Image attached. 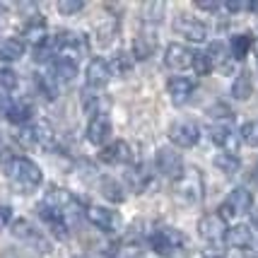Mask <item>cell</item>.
<instances>
[{
    "instance_id": "6da1fadb",
    "label": "cell",
    "mask_w": 258,
    "mask_h": 258,
    "mask_svg": "<svg viewBox=\"0 0 258 258\" xmlns=\"http://www.w3.org/2000/svg\"><path fill=\"white\" fill-rule=\"evenodd\" d=\"M8 176L22 193H32L44 181L41 169L36 167V162H32L29 157H12L10 164H8Z\"/></svg>"
},
{
    "instance_id": "7a4b0ae2",
    "label": "cell",
    "mask_w": 258,
    "mask_h": 258,
    "mask_svg": "<svg viewBox=\"0 0 258 258\" xmlns=\"http://www.w3.org/2000/svg\"><path fill=\"white\" fill-rule=\"evenodd\" d=\"M147 241H150V246H152L155 253H159V256H164V258L176 256L181 248L186 246V236L181 234L176 227H159V229H155L150 234Z\"/></svg>"
},
{
    "instance_id": "3957f363",
    "label": "cell",
    "mask_w": 258,
    "mask_h": 258,
    "mask_svg": "<svg viewBox=\"0 0 258 258\" xmlns=\"http://www.w3.org/2000/svg\"><path fill=\"white\" fill-rule=\"evenodd\" d=\"M174 191L186 203H201L203 201V174L198 167L183 169L179 179L174 181Z\"/></svg>"
},
{
    "instance_id": "277c9868",
    "label": "cell",
    "mask_w": 258,
    "mask_h": 258,
    "mask_svg": "<svg viewBox=\"0 0 258 258\" xmlns=\"http://www.w3.org/2000/svg\"><path fill=\"white\" fill-rule=\"evenodd\" d=\"M225 234H227L225 220L217 213H208L198 220V236H201L208 246L220 248L225 244Z\"/></svg>"
},
{
    "instance_id": "5b68a950",
    "label": "cell",
    "mask_w": 258,
    "mask_h": 258,
    "mask_svg": "<svg viewBox=\"0 0 258 258\" xmlns=\"http://www.w3.org/2000/svg\"><path fill=\"white\" fill-rule=\"evenodd\" d=\"M251 208H253V196H251V191H246V188H234V191L225 198V203L220 205V213L217 215H220L222 220H234L239 215H246Z\"/></svg>"
},
{
    "instance_id": "8992f818",
    "label": "cell",
    "mask_w": 258,
    "mask_h": 258,
    "mask_svg": "<svg viewBox=\"0 0 258 258\" xmlns=\"http://www.w3.org/2000/svg\"><path fill=\"white\" fill-rule=\"evenodd\" d=\"M169 140L176 147H183V150L196 147L198 140H201V125L196 123V121H191V118H181L176 123H171V128H169Z\"/></svg>"
},
{
    "instance_id": "52a82bcc",
    "label": "cell",
    "mask_w": 258,
    "mask_h": 258,
    "mask_svg": "<svg viewBox=\"0 0 258 258\" xmlns=\"http://www.w3.org/2000/svg\"><path fill=\"white\" fill-rule=\"evenodd\" d=\"M87 220H90L92 225L101 229L104 234H116L121 225H123V220H121V215L111 210V208H104V205H92L87 208Z\"/></svg>"
},
{
    "instance_id": "ba28073f",
    "label": "cell",
    "mask_w": 258,
    "mask_h": 258,
    "mask_svg": "<svg viewBox=\"0 0 258 258\" xmlns=\"http://www.w3.org/2000/svg\"><path fill=\"white\" fill-rule=\"evenodd\" d=\"M10 232H12L15 239H20V241H24V244H29V246H32L34 251H39V253H48V251H51V244H48L44 236L29 225V220H24V217H20V220L12 222Z\"/></svg>"
},
{
    "instance_id": "9c48e42d",
    "label": "cell",
    "mask_w": 258,
    "mask_h": 258,
    "mask_svg": "<svg viewBox=\"0 0 258 258\" xmlns=\"http://www.w3.org/2000/svg\"><path fill=\"white\" fill-rule=\"evenodd\" d=\"M155 164H157V171L162 176H167V179L176 181L183 174V157H181L179 152L174 150V147H159L157 150V157H155Z\"/></svg>"
},
{
    "instance_id": "30bf717a",
    "label": "cell",
    "mask_w": 258,
    "mask_h": 258,
    "mask_svg": "<svg viewBox=\"0 0 258 258\" xmlns=\"http://www.w3.org/2000/svg\"><path fill=\"white\" fill-rule=\"evenodd\" d=\"M210 140H213L215 145L222 147L227 155H236L239 143H241L239 133L232 131V123H229V121H213V125H210Z\"/></svg>"
},
{
    "instance_id": "8fae6325",
    "label": "cell",
    "mask_w": 258,
    "mask_h": 258,
    "mask_svg": "<svg viewBox=\"0 0 258 258\" xmlns=\"http://www.w3.org/2000/svg\"><path fill=\"white\" fill-rule=\"evenodd\" d=\"M174 29H176L181 36H186L188 41H193V44H203V41L208 39V27H205L201 20L191 17V15H179L176 22H174Z\"/></svg>"
},
{
    "instance_id": "7c38bea8",
    "label": "cell",
    "mask_w": 258,
    "mask_h": 258,
    "mask_svg": "<svg viewBox=\"0 0 258 258\" xmlns=\"http://www.w3.org/2000/svg\"><path fill=\"white\" fill-rule=\"evenodd\" d=\"M111 66L104 60V58H92L90 63H87V73H85V78H87V87L90 90H101V87H106L109 82H111Z\"/></svg>"
},
{
    "instance_id": "4fadbf2b",
    "label": "cell",
    "mask_w": 258,
    "mask_h": 258,
    "mask_svg": "<svg viewBox=\"0 0 258 258\" xmlns=\"http://www.w3.org/2000/svg\"><path fill=\"white\" fill-rule=\"evenodd\" d=\"M36 213H39V217L44 220V225L51 229V234L56 236V239L66 241L68 236H70V229H68V220H66V217H63L60 213H58V210L48 208V205H44V203H39Z\"/></svg>"
},
{
    "instance_id": "5bb4252c",
    "label": "cell",
    "mask_w": 258,
    "mask_h": 258,
    "mask_svg": "<svg viewBox=\"0 0 258 258\" xmlns=\"http://www.w3.org/2000/svg\"><path fill=\"white\" fill-rule=\"evenodd\" d=\"M99 159L104 164H131L133 162V150L125 140H113L111 145L101 147Z\"/></svg>"
},
{
    "instance_id": "9a60e30c",
    "label": "cell",
    "mask_w": 258,
    "mask_h": 258,
    "mask_svg": "<svg viewBox=\"0 0 258 258\" xmlns=\"http://www.w3.org/2000/svg\"><path fill=\"white\" fill-rule=\"evenodd\" d=\"M111 138V118L106 113H97L92 116L87 123V143L92 145H104Z\"/></svg>"
},
{
    "instance_id": "2e32d148",
    "label": "cell",
    "mask_w": 258,
    "mask_h": 258,
    "mask_svg": "<svg viewBox=\"0 0 258 258\" xmlns=\"http://www.w3.org/2000/svg\"><path fill=\"white\" fill-rule=\"evenodd\" d=\"M205 56H208V63H210L213 70H220L225 75L232 73V56H229V48H227L225 41H213L208 46Z\"/></svg>"
},
{
    "instance_id": "e0dca14e",
    "label": "cell",
    "mask_w": 258,
    "mask_h": 258,
    "mask_svg": "<svg viewBox=\"0 0 258 258\" xmlns=\"http://www.w3.org/2000/svg\"><path fill=\"white\" fill-rule=\"evenodd\" d=\"M193 90H196V85L188 78L176 75V78L167 80V94H169V99H171V104H176V106H183L186 101L191 99Z\"/></svg>"
},
{
    "instance_id": "ac0fdd59",
    "label": "cell",
    "mask_w": 258,
    "mask_h": 258,
    "mask_svg": "<svg viewBox=\"0 0 258 258\" xmlns=\"http://www.w3.org/2000/svg\"><path fill=\"white\" fill-rule=\"evenodd\" d=\"M164 66L169 70H186L191 68V51L183 44H169L164 51Z\"/></svg>"
},
{
    "instance_id": "d6986e66",
    "label": "cell",
    "mask_w": 258,
    "mask_h": 258,
    "mask_svg": "<svg viewBox=\"0 0 258 258\" xmlns=\"http://www.w3.org/2000/svg\"><path fill=\"white\" fill-rule=\"evenodd\" d=\"M225 244L232 248H239V251H244V248L253 246V229L248 225H234L227 229L225 234Z\"/></svg>"
},
{
    "instance_id": "ffe728a7",
    "label": "cell",
    "mask_w": 258,
    "mask_h": 258,
    "mask_svg": "<svg viewBox=\"0 0 258 258\" xmlns=\"http://www.w3.org/2000/svg\"><path fill=\"white\" fill-rule=\"evenodd\" d=\"M155 48H157V36L150 32H143L138 34L133 39V46H131V58L133 60H147V58L155 53Z\"/></svg>"
},
{
    "instance_id": "44dd1931",
    "label": "cell",
    "mask_w": 258,
    "mask_h": 258,
    "mask_svg": "<svg viewBox=\"0 0 258 258\" xmlns=\"http://www.w3.org/2000/svg\"><path fill=\"white\" fill-rule=\"evenodd\" d=\"M32 104H27V101H12L8 104V109H5V118L15 125H24L32 121Z\"/></svg>"
},
{
    "instance_id": "7402d4cb",
    "label": "cell",
    "mask_w": 258,
    "mask_h": 258,
    "mask_svg": "<svg viewBox=\"0 0 258 258\" xmlns=\"http://www.w3.org/2000/svg\"><path fill=\"white\" fill-rule=\"evenodd\" d=\"M229 56L234 58V60H244L248 56V51L253 48V36L251 34H234L232 39H229Z\"/></svg>"
},
{
    "instance_id": "603a6c76",
    "label": "cell",
    "mask_w": 258,
    "mask_h": 258,
    "mask_svg": "<svg viewBox=\"0 0 258 258\" xmlns=\"http://www.w3.org/2000/svg\"><path fill=\"white\" fill-rule=\"evenodd\" d=\"M56 56H58L56 36H46V39H41L39 44H34V60H39V63H48V60H53Z\"/></svg>"
},
{
    "instance_id": "cb8c5ba5",
    "label": "cell",
    "mask_w": 258,
    "mask_h": 258,
    "mask_svg": "<svg viewBox=\"0 0 258 258\" xmlns=\"http://www.w3.org/2000/svg\"><path fill=\"white\" fill-rule=\"evenodd\" d=\"M78 75V63L68 60V58H53V75L51 78L56 82H70Z\"/></svg>"
},
{
    "instance_id": "d4e9b609",
    "label": "cell",
    "mask_w": 258,
    "mask_h": 258,
    "mask_svg": "<svg viewBox=\"0 0 258 258\" xmlns=\"http://www.w3.org/2000/svg\"><path fill=\"white\" fill-rule=\"evenodd\" d=\"M24 41L22 39H5L3 44H0V58L5 60V63H12V60H20L24 56Z\"/></svg>"
},
{
    "instance_id": "484cf974",
    "label": "cell",
    "mask_w": 258,
    "mask_h": 258,
    "mask_svg": "<svg viewBox=\"0 0 258 258\" xmlns=\"http://www.w3.org/2000/svg\"><path fill=\"white\" fill-rule=\"evenodd\" d=\"M251 94H253V80H251V75L248 73L236 75V80L232 82V97L236 101H246Z\"/></svg>"
},
{
    "instance_id": "4316f807",
    "label": "cell",
    "mask_w": 258,
    "mask_h": 258,
    "mask_svg": "<svg viewBox=\"0 0 258 258\" xmlns=\"http://www.w3.org/2000/svg\"><path fill=\"white\" fill-rule=\"evenodd\" d=\"M164 12H167V5H164V3H159V0H147V3H143V22L159 24L164 20Z\"/></svg>"
},
{
    "instance_id": "83f0119b",
    "label": "cell",
    "mask_w": 258,
    "mask_h": 258,
    "mask_svg": "<svg viewBox=\"0 0 258 258\" xmlns=\"http://www.w3.org/2000/svg\"><path fill=\"white\" fill-rule=\"evenodd\" d=\"M213 164L217 171H222L227 176H234L236 171L241 169V159L236 157V155H227V152H220V155H215Z\"/></svg>"
},
{
    "instance_id": "f1b7e54d",
    "label": "cell",
    "mask_w": 258,
    "mask_h": 258,
    "mask_svg": "<svg viewBox=\"0 0 258 258\" xmlns=\"http://www.w3.org/2000/svg\"><path fill=\"white\" fill-rule=\"evenodd\" d=\"M99 191H101V196H104L106 201H111V203H123L125 201L123 186H121L118 181H113L111 176H104V179H101Z\"/></svg>"
},
{
    "instance_id": "f546056e",
    "label": "cell",
    "mask_w": 258,
    "mask_h": 258,
    "mask_svg": "<svg viewBox=\"0 0 258 258\" xmlns=\"http://www.w3.org/2000/svg\"><path fill=\"white\" fill-rule=\"evenodd\" d=\"M24 36H29L34 44H39L41 39L48 36V34H46V22L41 15H32V17H29V22L24 27Z\"/></svg>"
},
{
    "instance_id": "4dcf8cb0",
    "label": "cell",
    "mask_w": 258,
    "mask_h": 258,
    "mask_svg": "<svg viewBox=\"0 0 258 258\" xmlns=\"http://www.w3.org/2000/svg\"><path fill=\"white\" fill-rule=\"evenodd\" d=\"M82 109L90 116H97V113H104V99L101 94H97L94 90H85L82 92Z\"/></svg>"
},
{
    "instance_id": "1f68e13d",
    "label": "cell",
    "mask_w": 258,
    "mask_h": 258,
    "mask_svg": "<svg viewBox=\"0 0 258 258\" xmlns=\"http://www.w3.org/2000/svg\"><path fill=\"white\" fill-rule=\"evenodd\" d=\"M34 125V138H36V147H51L53 145V128L46 123V121H39V123H32Z\"/></svg>"
},
{
    "instance_id": "d6a6232c",
    "label": "cell",
    "mask_w": 258,
    "mask_h": 258,
    "mask_svg": "<svg viewBox=\"0 0 258 258\" xmlns=\"http://www.w3.org/2000/svg\"><path fill=\"white\" fill-rule=\"evenodd\" d=\"M133 63H135V60L128 56V53H116V56H113L111 73H116V75L125 78V75H131V73H133Z\"/></svg>"
},
{
    "instance_id": "836d02e7",
    "label": "cell",
    "mask_w": 258,
    "mask_h": 258,
    "mask_svg": "<svg viewBox=\"0 0 258 258\" xmlns=\"http://www.w3.org/2000/svg\"><path fill=\"white\" fill-rule=\"evenodd\" d=\"M239 138L248 147H258V121H246V123L239 128Z\"/></svg>"
},
{
    "instance_id": "e575fe53",
    "label": "cell",
    "mask_w": 258,
    "mask_h": 258,
    "mask_svg": "<svg viewBox=\"0 0 258 258\" xmlns=\"http://www.w3.org/2000/svg\"><path fill=\"white\" fill-rule=\"evenodd\" d=\"M191 68L196 70V75H210V70H213L205 51H191Z\"/></svg>"
},
{
    "instance_id": "d590c367",
    "label": "cell",
    "mask_w": 258,
    "mask_h": 258,
    "mask_svg": "<svg viewBox=\"0 0 258 258\" xmlns=\"http://www.w3.org/2000/svg\"><path fill=\"white\" fill-rule=\"evenodd\" d=\"M17 85H20L17 73L12 68H0V87L5 92H12V90H17Z\"/></svg>"
},
{
    "instance_id": "8d00e7d4",
    "label": "cell",
    "mask_w": 258,
    "mask_h": 258,
    "mask_svg": "<svg viewBox=\"0 0 258 258\" xmlns=\"http://www.w3.org/2000/svg\"><path fill=\"white\" fill-rule=\"evenodd\" d=\"M36 85H39V90H41V94H44L46 99H56L58 97V85L51 75H41V78L36 80Z\"/></svg>"
},
{
    "instance_id": "74e56055",
    "label": "cell",
    "mask_w": 258,
    "mask_h": 258,
    "mask_svg": "<svg viewBox=\"0 0 258 258\" xmlns=\"http://www.w3.org/2000/svg\"><path fill=\"white\" fill-rule=\"evenodd\" d=\"M80 10H85V3H80V0H63V3H58V12L66 15V17L78 15Z\"/></svg>"
},
{
    "instance_id": "f35d334b",
    "label": "cell",
    "mask_w": 258,
    "mask_h": 258,
    "mask_svg": "<svg viewBox=\"0 0 258 258\" xmlns=\"http://www.w3.org/2000/svg\"><path fill=\"white\" fill-rule=\"evenodd\" d=\"M17 140H20L24 147H36V138H34V125H22V128H20V133H17Z\"/></svg>"
},
{
    "instance_id": "ab89813d",
    "label": "cell",
    "mask_w": 258,
    "mask_h": 258,
    "mask_svg": "<svg viewBox=\"0 0 258 258\" xmlns=\"http://www.w3.org/2000/svg\"><path fill=\"white\" fill-rule=\"evenodd\" d=\"M196 8H198V10H205V12H217L222 8V3H217V0H198Z\"/></svg>"
},
{
    "instance_id": "60d3db41",
    "label": "cell",
    "mask_w": 258,
    "mask_h": 258,
    "mask_svg": "<svg viewBox=\"0 0 258 258\" xmlns=\"http://www.w3.org/2000/svg\"><path fill=\"white\" fill-rule=\"evenodd\" d=\"M222 8H225L227 12H241V10H248V3H225V5H222Z\"/></svg>"
},
{
    "instance_id": "b9f144b4",
    "label": "cell",
    "mask_w": 258,
    "mask_h": 258,
    "mask_svg": "<svg viewBox=\"0 0 258 258\" xmlns=\"http://www.w3.org/2000/svg\"><path fill=\"white\" fill-rule=\"evenodd\" d=\"M12 220V208L10 205H0V222L5 225V222H10Z\"/></svg>"
},
{
    "instance_id": "7bdbcfd3",
    "label": "cell",
    "mask_w": 258,
    "mask_h": 258,
    "mask_svg": "<svg viewBox=\"0 0 258 258\" xmlns=\"http://www.w3.org/2000/svg\"><path fill=\"white\" fill-rule=\"evenodd\" d=\"M251 222H253V229H258V210H253V215H251Z\"/></svg>"
},
{
    "instance_id": "ee69618b",
    "label": "cell",
    "mask_w": 258,
    "mask_h": 258,
    "mask_svg": "<svg viewBox=\"0 0 258 258\" xmlns=\"http://www.w3.org/2000/svg\"><path fill=\"white\" fill-rule=\"evenodd\" d=\"M256 60H258V48H256Z\"/></svg>"
}]
</instances>
